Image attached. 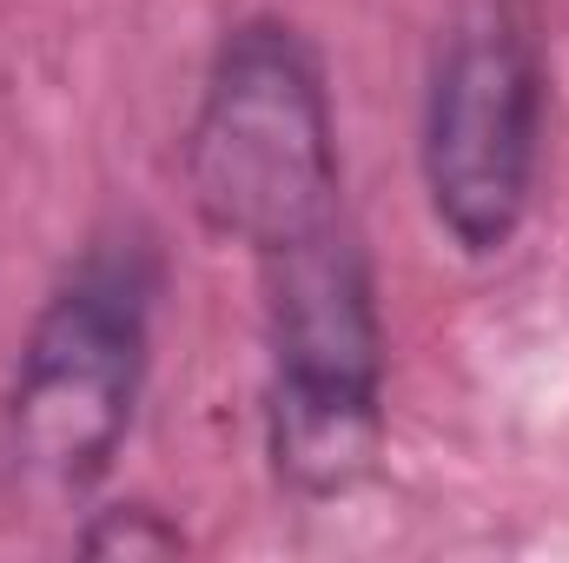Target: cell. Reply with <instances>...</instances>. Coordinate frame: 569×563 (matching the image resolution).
Segmentation results:
<instances>
[{
  "mask_svg": "<svg viewBox=\"0 0 569 563\" xmlns=\"http://www.w3.org/2000/svg\"><path fill=\"white\" fill-rule=\"evenodd\" d=\"M159 259L146 233L93 239L27 325L0 398V491L20 504L87 497L140 405L152 358Z\"/></svg>",
  "mask_w": 569,
  "mask_h": 563,
  "instance_id": "obj_1",
  "label": "cell"
},
{
  "mask_svg": "<svg viewBox=\"0 0 569 563\" xmlns=\"http://www.w3.org/2000/svg\"><path fill=\"white\" fill-rule=\"evenodd\" d=\"M266 266V451L291 497H345L385 457V325L358 233L284 246Z\"/></svg>",
  "mask_w": 569,
  "mask_h": 563,
  "instance_id": "obj_2",
  "label": "cell"
},
{
  "mask_svg": "<svg viewBox=\"0 0 569 563\" xmlns=\"http://www.w3.org/2000/svg\"><path fill=\"white\" fill-rule=\"evenodd\" d=\"M186 186L199 219L259 259L345 219L331 87L298 27L259 13L219 40L186 134Z\"/></svg>",
  "mask_w": 569,
  "mask_h": 563,
  "instance_id": "obj_3",
  "label": "cell"
},
{
  "mask_svg": "<svg viewBox=\"0 0 569 563\" xmlns=\"http://www.w3.org/2000/svg\"><path fill=\"white\" fill-rule=\"evenodd\" d=\"M543 152V60L537 40L510 13L463 20L425 93V192L437 226L470 253L490 259L517 239Z\"/></svg>",
  "mask_w": 569,
  "mask_h": 563,
  "instance_id": "obj_4",
  "label": "cell"
},
{
  "mask_svg": "<svg viewBox=\"0 0 569 563\" xmlns=\"http://www.w3.org/2000/svg\"><path fill=\"white\" fill-rule=\"evenodd\" d=\"M80 551L87 557H179L186 537L146 504H113V511H93V524L80 531Z\"/></svg>",
  "mask_w": 569,
  "mask_h": 563,
  "instance_id": "obj_5",
  "label": "cell"
}]
</instances>
